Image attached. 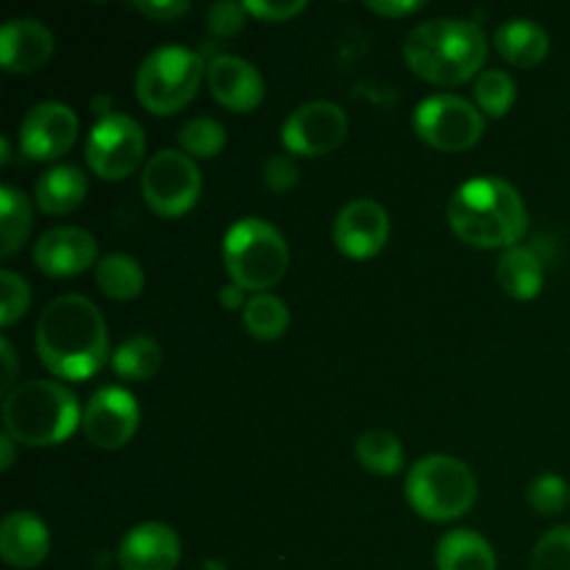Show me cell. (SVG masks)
Listing matches in <instances>:
<instances>
[{"label": "cell", "instance_id": "cell-1", "mask_svg": "<svg viewBox=\"0 0 570 570\" xmlns=\"http://www.w3.org/2000/svg\"><path fill=\"white\" fill-rule=\"evenodd\" d=\"M39 362L53 376L87 382L109 362V332L98 306L83 295L50 301L37 323Z\"/></svg>", "mask_w": 570, "mask_h": 570}, {"label": "cell", "instance_id": "cell-2", "mask_svg": "<svg viewBox=\"0 0 570 570\" xmlns=\"http://www.w3.org/2000/svg\"><path fill=\"white\" fill-rule=\"evenodd\" d=\"M449 223L473 248H515L529 232V212L521 193L504 178L482 176L465 181L449 200Z\"/></svg>", "mask_w": 570, "mask_h": 570}, {"label": "cell", "instance_id": "cell-3", "mask_svg": "<svg viewBox=\"0 0 570 570\" xmlns=\"http://www.w3.org/2000/svg\"><path fill=\"white\" fill-rule=\"evenodd\" d=\"M404 59L417 78L438 87H460L488 61V37L476 22L429 20L404 39Z\"/></svg>", "mask_w": 570, "mask_h": 570}, {"label": "cell", "instance_id": "cell-4", "mask_svg": "<svg viewBox=\"0 0 570 570\" xmlns=\"http://www.w3.org/2000/svg\"><path fill=\"white\" fill-rule=\"evenodd\" d=\"M81 417L76 395L48 379L17 384L3 401L6 434L31 449H48L67 440L81 426Z\"/></svg>", "mask_w": 570, "mask_h": 570}, {"label": "cell", "instance_id": "cell-5", "mask_svg": "<svg viewBox=\"0 0 570 570\" xmlns=\"http://www.w3.org/2000/svg\"><path fill=\"white\" fill-rule=\"evenodd\" d=\"M223 259L237 287L259 295L287 276L289 248L271 223L259 217H243L228 228Z\"/></svg>", "mask_w": 570, "mask_h": 570}, {"label": "cell", "instance_id": "cell-6", "mask_svg": "<svg viewBox=\"0 0 570 570\" xmlns=\"http://www.w3.org/2000/svg\"><path fill=\"white\" fill-rule=\"evenodd\" d=\"M476 476L456 456L432 454L415 462L406 476V499L412 510L434 523L456 521L476 501Z\"/></svg>", "mask_w": 570, "mask_h": 570}, {"label": "cell", "instance_id": "cell-7", "mask_svg": "<svg viewBox=\"0 0 570 570\" xmlns=\"http://www.w3.org/2000/svg\"><path fill=\"white\" fill-rule=\"evenodd\" d=\"M204 59L195 50L165 45L142 61L137 72V98L150 115L170 117L198 95Z\"/></svg>", "mask_w": 570, "mask_h": 570}, {"label": "cell", "instance_id": "cell-8", "mask_svg": "<svg viewBox=\"0 0 570 570\" xmlns=\"http://www.w3.org/2000/svg\"><path fill=\"white\" fill-rule=\"evenodd\" d=\"M204 178L198 165L181 150H159L142 170V198L159 217H181L198 204Z\"/></svg>", "mask_w": 570, "mask_h": 570}, {"label": "cell", "instance_id": "cell-9", "mask_svg": "<svg viewBox=\"0 0 570 570\" xmlns=\"http://www.w3.org/2000/svg\"><path fill=\"white\" fill-rule=\"evenodd\" d=\"M415 134L434 150L462 154L471 150L484 134V115L456 95H434L417 104Z\"/></svg>", "mask_w": 570, "mask_h": 570}, {"label": "cell", "instance_id": "cell-10", "mask_svg": "<svg viewBox=\"0 0 570 570\" xmlns=\"http://www.w3.org/2000/svg\"><path fill=\"white\" fill-rule=\"evenodd\" d=\"M145 156V134L128 115H106L87 139V165L104 181H122Z\"/></svg>", "mask_w": 570, "mask_h": 570}, {"label": "cell", "instance_id": "cell-11", "mask_svg": "<svg viewBox=\"0 0 570 570\" xmlns=\"http://www.w3.org/2000/svg\"><path fill=\"white\" fill-rule=\"evenodd\" d=\"M348 137V115L332 100L298 106L282 126V142L293 156H326Z\"/></svg>", "mask_w": 570, "mask_h": 570}, {"label": "cell", "instance_id": "cell-12", "mask_svg": "<svg viewBox=\"0 0 570 570\" xmlns=\"http://www.w3.org/2000/svg\"><path fill=\"white\" fill-rule=\"evenodd\" d=\"M81 429L95 449H122L139 429L137 399L122 387L98 390L83 410Z\"/></svg>", "mask_w": 570, "mask_h": 570}, {"label": "cell", "instance_id": "cell-13", "mask_svg": "<svg viewBox=\"0 0 570 570\" xmlns=\"http://www.w3.org/2000/svg\"><path fill=\"white\" fill-rule=\"evenodd\" d=\"M78 117L70 106L37 104L20 122V148L31 161H53L76 145Z\"/></svg>", "mask_w": 570, "mask_h": 570}, {"label": "cell", "instance_id": "cell-14", "mask_svg": "<svg viewBox=\"0 0 570 570\" xmlns=\"http://www.w3.org/2000/svg\"><path fill=\"white\" fill-rule=\"evenodd\" d=\"M390 239V217L382 204L371 198L351 200L334 220V245L348 259H373Z\"/></svg>", "mask_w": 570, "mask_h": 570}, {"label": "cell", "instance_id": "cell-15", "mask_svg": "<svg viewBox=\"0 0 570 570\" xmlns=\"http://www.w3.org/2000/svg\"><path fill=\"white\" fill-rule=\"evenodd\" d=\"M98 259V243L87 228L56 226L33 245V265L50 278H70Z\"/></svg>", "mask_w": 570, "mask_h": 570}, {"label": "cell", "instance_id": "cell-16", "mask_svg": "<svg viewBox=\"0 0 570 570\" xmlns=\"http://www.w3.org/2000/svg\"><path fill=\"white\" fill-rule=\"evenodd\" d=\"M209 92L223 109L248 115L265 100V81L250 61L239 56H215L206 67Z\"/></svg>", "mask_w": 570, "mask_h": 570}, {"label": "cell", "instance_id": "cell-17", "mask_svg": "<svg viewBox=\"0 0 570 570\" xmlns=\"http://www.w3.org/2000/svg\"><path fill=\"white\" fill-rule=\"evenodd\" d=\"M117 560L122 570H176L181 540L167 523H139L122 538Z\"/></svg>", "mask_w": 570, "mask_h": 570}, {"label": "cell", "instance_id": "cell-18", "mask_svg": "<svg viewBox=\"0 0 570 570\" xmlns=\"http://www.w3.org/2000/svg\"><path fill=\"white\" fill-rule=\"evenodd\" d=\"M53 56V33L45 22L20 17L0 28V65L9 72H33Z\"/></svg>", "mask_w": 570, "mask_h": 570}, {"label": "cell", "instance_id": "cell-19", "mask_svg": "<svg viewBox=\"0 0 570 570\" xmlns=\"http://www.w3.org/2000/svg\"><path fill=\"white\" fill-rule=\"evenodd\" d=\"M50 554V532L33 512H9L0 523V557L6 566L31 570Z\"/></svg>", "mask_w": 570, "mask_h": 570}, {"label": "cell", "instance_id": "cell-20", "mask_svg": "<svg viewBox=\"0 0 570 570\" xmlns=\"http://www.w3.org/2000/svg\"><path fill=\"white\" fill-rule=\"evenodd\" d=\"M495 48L512 67L532 70L549 56V33L532 20H507L495 31Z\"/></svg>", "mask_w": 570, "mask_h": 570}, {"label": "cell", "instance_id": "cell-21", "mask_svg": "<svg viewBox=\"0 0 570 570\" xmlns=\"http://www.w3.org/2000/svg\"><path fill=\"white\" fill-rule=\"evenodd\" d=\"M87 198V176L72 165H59L37 181V206L45 215H70Z\"/></svg>", "mask_w": 570, "mask_h": 570}, {"label": "cell", "instance_id": "cell-22", "mask_svg": "<svg viewBox=\"0 0 570 570\" xmlns=\"http://www.w3.org/2000/svg\"><path fill=\"white\" fill-rule=\"evenodd\" d=\"M438 570H495V551L488 540L471 529H456L440 538L438 551Z\"/></svg>", "mask_w": 570, "mask_h": 570}, {"label": "cell", "instance_id": "cell-23", "mask_svg": "<svg viewBox=\"0 0 570 570\" xmlns=\"http://www.w3.org/2000/svg\"><path fill=\"white\" fill-rule=\"evenodd\" d=\"M543 262L532 248H515L504 250L499 259V284L510 298L515 301H532L538 298L543 289Z\"/></svg>", "mask_w": 570, "mask_h": 570}, {"label": "cell", "instance_id": "cell-24", "mask_svg": "<svg viewBox=\"0 0 570 570\" xmlns=\"http://www.w3.org/2000/svg\"><path fill=\"white\" fill-rule=\"evenodd\" d=\"M98 289L111 301H134L145 289V273L128 254H109L95 267Z\"/></svg>", "mask_w": 570, "mask_h": 570}, {"label": "cell", "instance_id": "cell-25", "mask_svg": "<svg viewBox=\"0 0 570 570\" xmlns=\"http://www.w3.org/2000/svg\"><path fill=\"white\" fill-rule=\"evenodd\" d=\"M111 367L126 382H148L161 367V345L148 334H131L111 354Z\"/></svg>", "mask_w": 570, "mask_h": 570}, {"label": "cell", "instance_id": "cell-26", "mask_svg": "<svg viewBox=\"0 0 570 570\" xmlns=\"http://www.w3.org/2000/svg\"><path fill=\"white\" fill-rule=\"evenodd\" d=\"M31 228H33L31 200H28L20 189L0 187V234H3L0 256H3V259H11V256L28 243Z\"/></svg>", "mask_w": 570, "mask_h": 570}, {"label": "cell", "instance_id": "cell-27", "mask_svg": "<svg viewBox=\"0 0 570 570\" xmlns=\"http://www.w3.org/2000/svg\"><path fill=\"white\" fill-rule=\"evenodd\" d=\"M356 462L365 468L367 473H376V476H395V473L404 468V449H401V440L393 432H384V429H367L354 445Z\"/></svg>", "mask_w": 570, "mask_h": 570}, {"label": "cell", "instance_id": "cell-28", "mask_svg": "<svg viewBox=\"0 0 570 570\" xmlns=\"http://www.w3.org/2000/svg\"><path fill=\"white\" fill-rule=\"evenodd\" d=\"M243 323L248 334L259 343H273L282 337L289 326V309L282 298L271 293H259L245 304Z\"/></svg>", "mask_w": 570, "mask_h": 570}, {"label": "cell", "instance_id": "cell-29", "mask_svg": "<svg viewBox=\"0 0 570 570\" xmlns=\"http://www.w3.org/2000/svg\"><path fill=\"white\" fill-rule=\"evenodd\" d=\"M473 95L484 117H504L515 104L518 87L507 70H484L473 87Z\"/></svg>", "mask_w": 570, "mask_h": 570}, {"label": "cell", "instance_id": "cell-30", "mask_svg": "<svg viewBox=\"0 0 570 570\" xmlns=\"http://www.w3.org/2000/svg\"><path fill=\"white\" fill-rule=\"evenodd\" d=\"M178 145L189 159H212L226 148V128L212 117H193L178 131Z\"/></svg>", "mask_w": 570, "mask_h": 570}, {"label": "cell", "instance_id": "cell-31", "mask_svg": "<svg viewBox=\"0 0 570 570\" xmlns=\"http://www.w3.org/2000/svg\"><path fill=\"white\" fill-rule=\"evenodd\" d=\"M28 306H31V287L22 276L14 271L0 273V323L6 328L14 326L20 317H26Z\"/></svg>", "mask_w": 570, "mask_h": 570}, {"label": "cell", "instance_id": "cell-32", "mask_svg": "<svg viewBox=\"0 0 570 570\" xmlns=\"http://www.w3.org/2000/svg\"><path fill=\"white\" fill-rule=\"evenodd\" d=\"M527 501L534 512H540V515L546 518L560 515L568 504L566 479L554 476V473H543V476H538L532 484H529Z\"/></svg>", "mask_w": 570, "mask_h": 570}, {"label": "cell", "instance_id": "cell-33", "mask_svg": "<svg viewBox=\"0 0 570 570\" xmlns=\"http://www.w3.org/2000/svg\"><path fill=\"white\" fill-rule=\"evenodd\" d=\"M532 570H570V527L551 529L532 551Z\"/></svg>", "mask_w": 570, "mask_h": 570}, {"label": "cell", "instance_id": "cell-34", "mask_svg": "<svg viewBox=\"0 0 570 570\" xmlns=\"http://www.w3.org/2000/svg\"><path fill=\"white\" fill-rule=\"evenodd\" d=\"M245 22H248V11H245V6L228 3V0L215 3L209 9V14H206V26H209V31L220 39L237 37V33L245 28Z\"/></svg>", "mask_w": 570, "mask_h": 570}, {"label": "cell", "instance_id": "cell-35", "mask_svg": "<svg viewBox=\"0 0 570 570\" xmlns=\"http://www.w3.org/2000/svg\"><path fill=\"white\" fill-rule=\"evenodd\" d=\"M301 170H298V161L293 159L289 154H278L271 156L262 167V181L271 193H289V189L298 184Z\"/></svg>", "mask_w": 570, "mask_h": 570}, {"label": "cell", "instance_id": "cell-36", "mask_svg": "<svg viewBox=\"0 0 570 570\" xmlns=\"http://www.w3.org/2000/svg\"><path fill=\"white\" fill-rule=\"evenodd\" d=\"M245 11L262 22H284L298 17L306 9L304 0H282V3H262V0H245Z\"/></svg>", "mask_w": 570, "mask_h": 570}, {"label": "cell", "instance_id": "cell-37", "mask_svg": "<svg viewBox=\"0 0 570 570\" xmlns=\"http://www.w3.org/2000/svg\"><path fill=\"white\" fill-rule=\"evenodd\" d=\"M134 9L154 22H173L187 14L189 3L187 0H156V3L154 0H145V3H134Z\"/></svg>", "mask_w": 570, "mask_h": 570}, {"label": "cell", "instance_id": "cell-38", "mask_svg": "<svg viewBox=\"0 0 570 570\" xmlns=\"http://www.w3.org/2000/svg\"><path fill=\"white\" fill-rule=\"evenodd\" d=\"M367 9L379 17L401 20V17H410V14H415V11H421L423 3H406V0H395V3H384V0H379L376 3V0H371V3H367Z\"/></svg>", "mask_w": 570, "mask_h": 570}, {"label": "cell", "instance_id": "cell-39", "mask_svg": "<svg viewBox=\"0 0 570 570\" xmlns=\"http://www.w3.org/2000/svg\"><path fill=\"white\" fill-rule=\"evenodd\" d=\"M0 351H3V365H6V373H3V382H0V387H3V393L9 395L11 390V384H14V373H17V356H14V348H11V343L9 340H3V343H0Z\"/></svg>", "mask_w": 570, "mask_h": 570}, {"label": "cell", "instance_id": "cell-40", "mask_svg": "<svg viewBox=\"0 0 570 570\" xmlns=\"http://www.w3.org/2000/svg\"><path fill=\"white\" fill-rule=\"evenodd\" d=\"M220 304L228 306V309H239V306L245 309V304H248V301H245V289L237 287V284H232V287H223Z\"/></svg>", "mask_w": 570, "mask_h": 570}, {"label": "cell", "instance_id": "cell-41", "mask_svg": "<svg viewBox=\"0 0 570 570\" xmlns=\"http://www.w3.org/2000/svg\"><path fill=\"white\" fill-rule=\"evenodd\" d=\"M0 454H3L0 468H3V471H9L11 462H14V440H11L6 432H3V438H0Z\"/></svg>", "mask_w": 570, "mask_h": 570}, {"label": "cell", "instance_id": "cell-42", "mask_svg": "<svg viewBox=\"0 0 570 570\" xmlns=\"http://www.w3.org/2000/svg\"><path fill=\"white\" fill-rule=\"evenodd\" d=\"M11 159V148H9V139H0V165H9Z\"/></svg>", "mask_w": 570, "mask_h": 570}]
</instances>
